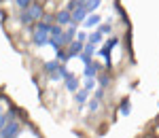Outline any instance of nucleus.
<instances>
[{
    "instance_id": "f257e3e1",
    "label": "nucleus",
    "mask_w": 159,
    "mask_h": 138,
    "mask_svg": "<svg viewBox=\"0 0 159 138\" xmlns=\"http://www.w3.org/2000/svg\"><path fill=\"white\" fill-rule=\"evenodd\" d=\"M19 130H21V123L17 119H9V123L2 127V132H0V138H17Z\"/></svg>"
},
{
    "instance_id": "f03ea898",
    "label": "nucleus",
    "mask_w": 159,
    "mask_h": 138,
    "mask_svg": "<svg viewBox=\"0 0 159 138\" xmlns=\"http://www.w3.org/2000/svg\"><path fill=\"white\" fill-rule=\"evenodd\" d=\"M87 43H81V40H72L70 45H68V49H66V53L70 55V58H76V55H81L83 53V49H85Z\"/></svg>"
},
{
    "instance_id": "7ed1b4c3",
    "label": "nucleus",
    "mask_w": 159,
    "mask_h": 138,
    "mask_svg": "<svg viewBox=\"0 0 159 138\" xmlns=\"http://www.w3.org/2000/svg\"><path fill=\"white\" fill-rule=\"evenodd\" d=\"M70 15H72V24H74V25L83 24V21H85V17H87L85 4H83V2H81V7H76V9H74V11L70 13Z\"/></svg>"
},
{
    "instance_id": "20e7f679",
    "label": "nucleus",
    "mask_w": 159,
    "mask_h": 138,
    "mask_svg": "<svg viewBox=\"0 0 159 138\" xmlns=\"http://www.w3.org/2000/svg\"><path fill=\"white\" fill-rule=\"evenodd\" d=\"M55 24H57V25H61V28L70 25V24H72V15H70L68 11H64V9H61V11H57V13H55Z\"/></svg>"
},
{
    "instance_id": "39448f33",
    "label": "nucleus",
    "mask_w": 159,
    "mask_h": 138,
    "mask_svg": "<svg viewBox=\"0 0 159 138\" xmlns=\"http://www.w3.org/2000/svg\"><path fill=\"white\" fill-rule=\"evenodd\" d=\"M100 70H102V66L98 62H91L89 66H85V70H83V76L85 79H96L100 75Z\"/></svg>"
},
{
    "instance_id": "423d86ee",
    "label": "nucleus",
    "mask_w": 159,
    "mask_h": 138,
    "mask_svg": "<svg viewBox=\"0 0 159 138\" xmlns=\"http://www.w3.org/2000/svg\"><path fill=\"white\" fill-rule=\"evenodd\" d=\"M100 24H102V17H100L98 13H89L85 17V21H83V28L89 30V28H98Z\"/></svg>"
},
{
    "instance_id": "0eeeda50",
    "label": "nucleus",
    "mask_w": 159,
    "mask_h": 138,
    "mask_svg": "<svg viewBox=\"0 0 159 138\" xmlns=\"http://www.w3.org/2000/svg\"><path fill=\"white\" fill-rule=\"evenodd\" d=\"M28 15L32 17V21L40 19V17H43V7L36 4V2H32V4H30V9H28Z\"/></svg>"
},
{
    "instance_id": "6e6552de",
    "label": "nucleus",
    "mask_w": 159,
    "mask_h": 138,
    "mask_svg": "<svg viewBox=\"0 0 159 138\" xmlns=\"http://www.w3.org/2000/svg\"><path fill=\"white\" fill-rule=\"evenodd\" d=\"M15 115H17L15 108H11V111H2V113H0V132H2V127L9 123V119H15Z\"/></svg>"
},
{
    "instance_id": "1a4fd4ad",
    "label": "nucleus",
    "mask_w": 159,
    "mask_h": 138,
    "mask_svg": "<svg viewBox=\"0 0 159 138\" xmlns=\"http://www.w3.org/2000/svg\"><path fill=\"white\" fill-rule=\"evenodd\" d=\"M61 64L57 62V60H49V62H45V66H43V70L47 72V75H55L57 70H60Z\"/></svg>"
},
{
    "instance_id": "9d476101",
    "label": "nucleus",
    "mask_w": 159,
    "mask_h": 138,
    "mask_svg": "<svg viewBox=\"0 0 159 138\" xmlns=\"http://www.w3.org/2000/svg\"><path fill=\"white\" fill-rule=\"evenodd\" d=\"M32 45H36V47L49 45V34H38V32H34V36H32Z\"/></svg>"
},
{
    "instance_id": "9b49d317",
    "label": "nucleus",
    "mask_w": 159,
    "mask_h": 138,
    "mask_svg": "<svg viewBox=\"0 0 159 138\" xmlns=\"http://www.w3.org/2000/svg\"><path fill=\"white\" fill-rule=\"evenodd\" d=\"M87 98H89V91H85V89H81V91H76V94H74V102L79 104V111L83 108V104L87 102Z\"/></svg>"
},
{
    "instance_id": "f8f14e48",
    "label": "nucleus",
    "mask_w": 159,
    "mask_h": 138,
    "mask_svg": "<svg viewBox=\"0 0 159 138\" xmlns=\"http://www.w3.org/2000/svg\"><path fill=\"white\" fill-rule=\"evenodd\" d=\"M83 4H85V11H87V15H89V13H96L100 9L102 0H83Z\"/></svg>"
},
{
    "instance_id": "ddd939ff",
    "label": "nucleus",
    "mask_w": 159,
    "mask_h": 138,
    "mask_svg": "<svg viewBox=\"0 0 159 138\" xmlns=\"http://www.w3.org/2000/svg\"><path fill=\"white\" fill-rule=\"evenodd\" d=\"M98 55H102V58H104V64H106V68H110V66H112V60H110V49L106 47V45H104V47H100Z\"/></svg>"
},
{
    "instance_id": "4468645a",
    "label": "nucleus",
    "mask_w": 159,
    "mask_h": 138,
    "mask_svg": "<svg viewBox=\"0 0 159 138\" xmlns=\"http://www.w3.org/2000/svg\"><path fill=\"white\" fill-rule=\"evenodd\" d=\"M87 43H89V45H93V47H98L100 43H102V32H100V30L91 32V34L87 36Z\"/></svg>"
},
{
    "instance_id": "2eb2a0df",
    "label": "nucleus",
    "mask_w": 159,
    "mask_h": 138,
    "mask_svg": "<svg viewBox=\"0 0 159 138\" xmlns=\"http://www.w3.org/2000/svg\"><path fill=\"white\" fill-rule=\"evenodd\" d=\"M64 85H66L68 91L76 94V89H79V79H76V76H70V79H66V81H64Z\"/></svg>"
},
{
    "instance_id": "dca6fc26",
    "label": "nucleus",
    "mask_w": 159,
    "mask_h": 138,
    "mask_svg": "<svg viewBox=\"0 0 159 138\" xmlns=\"http://www.w3.org/2000/svg\"><path fill=\"white\" fill-rule=\"evenodd\" d=\"M34 28H36L38 34H49V32H51V25L45 24V21H36V25H34Z\"/></svg>"
},
{
    "instance_id": "f3484780",
    "label": "nucleus",
    "mask_w": 159,
    "mask_h": 138,
    "mask_svg": "<svg viewBox=\"0 0 159 138\" xmlns=\"http://www.w3.org/2000/svg\"><path fill=\"white\" fill-rule=\"evenodd\" d=\"M61 34H64V28H61V25H57V24L51 25V32H49V36H51V38H60Z\"/></svg>"
},
{
    "instance_id": "a211bd4d",
    "label": "nucleus",
    "mask_w": 159,
    "mask_h": 138,
    "mask_svg": "<svg viewBox=\"0 0 159 138\" xmlns=\"http://www.w3.org/2000/svg\"><path fill=\"white\" fill-rule=\"evenodd\" d=\"M129 111H132V104H129V100L125 98V100L121 102V108H119V113H121L123 117H127V115H129Z\"/></svg>"
},
{
    "instance_id": "6ab92c4d",
    "label": "nucleus",
    "mask_w": 159,
    "mask_h": 138,
    "mask_svg": "<svg viewBox=\"0 0 159 138\" xmlns=\"http://www.w3.org/2000/svg\"><path fill=\"white\" fill-rule=\"evenodd\" d=\"M57 75L61 76V81H66V79H70V76H72V72H70V70H68L66 66H60V70H57Z\"/></svg>"
},
{
    "instance_id": "aec40b11",
    "label": "nucleus",
    "mask_w": 159,
    "mask_h": 138,
    "mask_svg": "<svg viewBox=\"0 0 159 138\" xmlns=\"http://www.w3.org/2000/svg\"><path fill=\"white\" fill-rule=\"evenodd\" d=\"M32 2H34V0H15V4H17V7H19L21 11H28Z\"/></svg>"
},
{
    "instance_id": "412c9836",
    "label": "nucleus",
    "mask_w": 159,
    "mask_h": 138,
    "mask_svg": "<svg viewBox=\"0 0 159 138\" xmlns=\"http://www.w3.org/2000/svg\"><path fill=\"white\" fill-rule=\"evenodd\" d=\"M98 30L102 32V36H104V34H112V24H100Z\"/></svg>"
},
{
    "instance_id": "4be33fe9",
    "label": "nucleus",
    "mask_w": 159,
    "mask_h": 138,
    "mask_svg": "<svg viewBox=\"0 0 159 138\" xmlns=\"http://www.w3.org/2000/svg\"><path fill=\"white\" fill-rule=\"evenodd\" d=\"M83 89H85V91H91V89H96V79H85V83H83Z\"/></svg>"
},
{
    "instance_id": "5701e85b",
    "label": "nucleus",
    "mask_w": 159,
    "mask_h": 138,
    "mask_svg": "<svg viewBox=\"0 0 159 138\" xmlns=\"http://www.w3.org/2000/svg\"><path fill=\"white\" fill-rule=\"evenodd\" d=\"M76 7H81V0H70V2H68V4H66V9H64V11L72 13L74 9H76Z\"/></svg>"
},
{
    "instance_id": "b1692460",
    "label": "nucleus",
    "mask_w": 159,
    "mask_h": 138,
    "mask_svg": "<svg viewBox=\"0 0 159 138\" xmlns=\"http://www.w3.org/2000/svg\"><path fill=\"white\" fill-rule=\"evenodd\" d=\"M117 45H119V36H110L108 40H106V47H108L110 51L115 49V47H117Z\"/></svg>"
},
{
    "instance_id": "393cba45",
    "label": "nucleus",
    "mask_w": 159,
    "mask_h": 138,
    "mask_svg": "<svg viewBox=\"0 0 159 138\" xmlns=\"http://www.w3.org/2000/svg\"><path fill=\"white\" fill-rule=\"evenodd\" d=\"M19 21H21V24H25V25L32 24V17L28 15V11H21V15H19Z\"/></svg>"
},
{
    "instance_id": "a878e982",
    "label": "nucleus",
    "mask_w": 159,
    "mask_h": 138,
    "mask_svg": "<svg viewBox=\"0 0 159 138\" xmlns=\"http://www.w3.org/2000/svg\"><path fill=\"white\" fill-rule=\"evenodd\" d=\"M100 108V100H96V98H91L89 100V113H96Z\"/></svg>"
},
{
    "instance_id": "bb28decb",
    "label": "nucleus",
    "mask_w": 159,
    "mask_h": 138,
    "mask_svg": "<svg viewBox=\"0 0 159 138\" xmlns=\"http://www.w3.org/2000/svg\"><path fill=\"white\" fill-rule=\"evenodd\" d=\"M98 83H100V89H104V87L110 83V76H108V75H102V76L98 79Z\"/></svg>"
},
{
    "instance_id": "cd10ccee",
    "label": "nucleus",
    "mask_w": 159,
    "mask_h": 138,
    "mask_svg": "<svg viewBox=\"0 0 159 138\" xmlns=\"http://www.w3.org/2000/svg\"><path fill=\"white\" fill-rule=\"evenodd\" d=\"M83 53H87V55H91V58H93V53H96V47L87 43V45H85V49H83Z\"/></svg>"
},
{
    "instance_id": "c85d7f7f",
    "label": "nucleus",
    "mask_w": 159,
    "mask_h": 138,
    "mask_svg": "<svg viewBox=\"0 0 159 138\" xmlns=\"http://www.w3.org/2000/svg\"><path fill=\"white\" fill-rule=\"evenodd\" d=\"M79 58H81V60H83V64H85V66H89V64L93 62V58H91V55H87V53H81V55H79Z\"/></svg>"
},
{
    "instance_id": "c756f323",
    "label": "nucleus",
    "mask_w": 159,
    "mask_h": 138,
    "mask_svg": "<svg viewBox=\"0 0 159 138\" xmlns=\"http://www.w3.org/2000/svg\"><path fill=\"white\" fill-rule=\"evenodd\" d=\"M74 40H81V43H87V34L83 32V30H79V32H76V38H74Z\"/></svg>"
},
{
    "instance_id": "7c9ffc66",
    "label": "nucleus",
    "mask_w": 159,
    "mask_h": 138,
    "mask_svg": "<svg viewBox=\"0 0 159 138\" xmlns=\"http://www.w3.org/2000/svg\"><path fill=\"white\" fill-rule=\"evenodd\" d=\"M93 98H96V100H102V98H104V89H96V96H93Z\"/></svg>"
},
{
    "instance_id": "2f4dec72",
    "label": "nucleus",
    "mask_w": 159,
    "mask_h": 138,
    "mask_svg": "<svg viewBox=\"0 0 159 138\" xmlns=\"http://www.w3.org/2000/svg\"><path fill=\"white\" fill-rule=\"evenodd\" d=\"M51 81H61V76L55 72V75H51Z\"/></svg>"
},
{
    "instance_id": "473e14b6",
    "label": "nucleus",
    "mask_w": 159,
    "mask_h": 138,
    "mask_svg": "<svg viewBox=\"0 0 159 138\" xmlns=\"http://www.w3.org/2000/svg\"><path fill=\"white\" fill-rule=\"evenodd\" d=\"M81 2H83V0H81Z\"/></svg>"
}]
</instances>
